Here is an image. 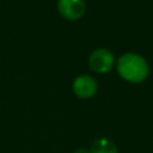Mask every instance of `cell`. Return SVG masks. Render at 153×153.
<instances>
[{
    "label": "cell",
    "instance_id": "obj_1",
    "mask_svg": "<svg viewBox=\"0 0 153 153\" xmlns=\"http://www.w3.org/2000/svg\"><path fill=\"white\" fill-rule=\"evenodd\" d=\"M117 72L118 74L129 82H142L149 73V67L147 61L139 54L126 53L117 60Z\"/></svg>",
    "mask_w": 153,
    "mask_h": 153
},
{
    "label": "cell",
    "instance_id": "obj_2",
    "mask_svg": "<svg viewBox=\"0 0 153 153\" xmlns=\"http://www.w3.org/2000/svg\"><path fill=\"white\" fill-rule=\"evenodd\" d=\"M115 63V57L109 49L98 48L93 50L88 57V66L90 68L99 74L108 73Z\"/></svg>",
    "mask_w": 153,
    "mask_h": 153
},
{
    "label": "cell",
    "instance_id": "obj_3",
    "mask_svg": "<svg viewBox=\"0 0 153 153\" xmlns=\"http://www.w3.org/2000/svg\"><path fill=\"white\" fill-rule=\"evenodd\" d=\"M57 8L60 14L68 20L80 19L86 11L85 0H59Z\"/></svg>",
    "mask_w": 153,
    "mask_h": 153
},
{
    "label": "cell",
    "instance_id": "obj_4",
    "mask_svg": "<svg viewBox=\"0 0 153 153\" xmlns=\"http://www.w3.org/2000/svg\"><path fill=\"white\" fill-rule=\"evenodd\" d=\"M98 90V84L96 79L91 75L84 74L74 79L73 81V92L79 98H91L96 94Z\"/></svg>",
    "mask_w": 153,
    "mask_h": 153
},
{
    "label": "cell",
    "instance_id": "obj_5",
    "mask_svg": "<svg viewBox=\"0 0 153 153\" xmlns=\"http://www.w3.org/2000/svg\"><path fill=\"white\" fill-rule=\"evenodd\" d=\"M90 153H118L116 145L106 137H99L91 145Z\"/></svg>",
    "mask_w": 153,
    "mask_h": 153
},
{
    "label": "cell",
    "instance_id": "obj_6",
    "mask_svg": "<svg viewBox=\"0 0 153 153\" xmlns=\"http://www.w3.org/2000/svg\"><path fill=\"white\" fill-rule=\"evenodd\" d=\"M73 153H90V151H87L86 148H78V149H75Z\"/></svg>",
    "mask_w": 153,
    "mask_h": 153
}]
</instances>
